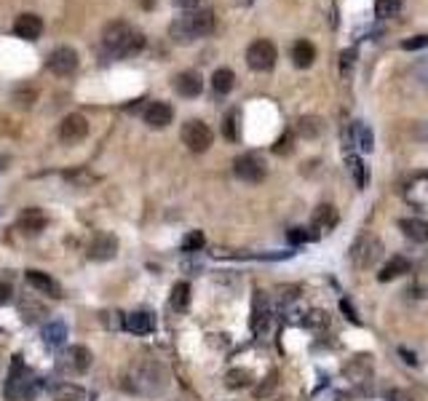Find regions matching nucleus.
I'll return each instance as SVG.
<instances>
[{"mask_svg": "<svg viewBox=\"0 0 428 401\" xmlns=\"http://www.w3.org/2000/svg\"><path fill=\"white\" fill-rule=\"evenodd\" d=\"M102 43L104 48L113 51L115 57H131V54H140L145 48V35L131 30L126 21H113V24L104 27Z\"/></svg>", "mask_w": 428, "mask_h": 401, "instance_id": "obj_1", "label": "nucleus"}, {"mask_svg": "<svg viewBox=\"0 0 428 401\" xmlns=\"http://www.w3.org/2000/svg\"><path fill=\"white\" fill-rule=\"evenodd\" d=\"M166 385H169V375H166V369L161 364H156V361H145L140 366H134L131 375H129V382H126L129 391L142 393V396L163 393Z\"/></svg>", "mask_w": 428, "mask_h": 401, "instance_id": "obj_2", "label": "nucleus"}, {"mask_svg": "<svg viewBox=\"0 0 428 401\" xmlns=\"http://www.w3.org/2000/svg\"><path fill=\"white\" fill-rule=\"evenodd\" d=\"M212 30H214V14L212 11H190L177 21H171L169 35L177 43H190V40L209 35Z\"/></svg>", "mask_w": 428, "mask_h": 401, "instance_id": "obj_3", "label": "nucleus"}, {"mask_svg": "<svg viewBox=\"0 0 428 401\" xmlns=\"http://www.w3.org/2000/svg\"><path fill=\"white\" fill-rule=\"evenodd\" d=\"M380 257H383V241L378 239V236H372V233L356 236L353 243H351V249H348V260H351L353 268H359V270L375 268Z\"/></svg>", "mask_w": 428, "mask_h": 401, "instance_id": "obj_4", "label": "nucleus"}, {"mask_svg": "<svg viewBox=\"0 0 428 401\" xmlns=\"http://www.w3.org/2000/svg\"><path fill=\"white\" fill-rule=\"evenodd\" d=\"M30 385H32V375H30V369L24 366L21 356H14V359H11V369H8V380H6V385H3V396H6L8 401H19L27 396Z\"/></svg>", "mask_w": 428, "mask_h": 401, "instance_id": "obj_5", "label": "nucleus"}, {"mask_svg": "<svg viewBox=\"0 0 428 401\" xmlns=\"http://www.w3.org/2000/svg\"><path fill=\"white\" fill-rule=\"evenodd\" d=\"M279 59V51L270 40H254L249 48H246V64L254 70V73H268L273 70V64Z\"/></svg>", "mask_w": 428, "mask_h": 401, "instance_id": "obj_6", "label": "nucleus"}, {"mask_svg": "<svg viewBox=\"0 0 428 401\" xmlns=\"http://www.w3.org/2000/svg\"><path fill=\"white\" fill-rule=\"evenodd\" d=\"M183 142L190 153H206L214 142V134L204 120H187L183 126Z\"/></svg>", "mask_w": 428, "mask_h": 401, "instance_id": "obj_7", "label": "nucleus"}, {"mask_svg": "<svg viewBox=\"0 0 428 401\" xmlns=\"http://www.w3.org/2000/svg\"><path fill=\"white\" fill-rule=\"evenodd\" d=\"M233 171H236V177H239L241 182L257 185V182L266 180L268 166L260 156H254V153H244V156H239V158L233 160Z\"/></svg>", "mask_w": 428, "mask_h": 401, "instance_id": "obj_8", "label": "nucleus"}, {"mask_svg": "<svg viewBox=\"0 0 428 401\" xmlns=\"http://www.w3.org/2000/svg\"><path fill=\"white\" fill-rule=\"evenodd\" d=\"M78 51L73 48V46H59V48H54L51 54H48V70L54 73V75H73L75 70H78Z\"/></svg>", "mask_w": 428, "mask_h": 401, "instance_id": "obj_9", "label": "nucleus"}, {"mask_svg": "<svg viewBox=\"0 0 428 401\" xmlns=\"http://www.w3.org/2000/svg\"><path fill=\"white\" fill-rule=\"evenodd\" d=\"M89 137V120L78 115V113H73V115H67V118L59 123V140L64 144H78Z\"/></svg>", "mask_w": 428, "mask_h": 401, "instance_id": "obj_10", "label": "nucleus"}, {"mask_svg": "<svg viewBox=\"0 0 428 401\" xmlns=\"http://www.w3.org/2000/svg\"><path fill=\"white\" fill-rule=\"evenodd\" d=\"M118 254V239L113 233H97L89 243V257L97 262L113 260Z\"/></svg>", "mask_w": 428, "mask_h": 401, "instance_id": "obj_11", "label": "nucleus"}, {"mask_svg": "<svg viewBox=\"0 0 428 401\" xmlns=\"http://www.w3.org/2000/svg\"><path fill=\"white\" fill-rule=\"evenodd\" d=\"M174 91L185 100H193L204 91V78L196 70H185L180 75H174Z\"/></svg>", "mask_w": 428, "mask_h": 401, "instance_id": "obj_12", "label": "nucleus"}, {"mask_svg": "<svg viewBox=\"0 0 428 401\" xmlns=\"http://www.w3.org/2000/svg\"><path fill=\"white\" fill-rule=\"evenodd\" d=\"M62 366H67V369H73L75 375H83V372H89L91 369V361H94V356H91V351L86 348V345H70V351L62 356Z\"/></svg>", "mask_w": 428, "mask_h": 401, "instance_id": "obj_13", "label": "nucleus"}, {"mask_svg": "<svg viewBox=\"0 0 428 401\" xmlns=\"http://www.w3.org/2000/svg\"><path fill=\"white\" fill-rule=\"evenodd\" d=\"M142 118L150 129H166V126L174 120V110H171V104H166V102H150V104L145 107Z\"/></svg>", "mask_w": 428, "mask_h": 401, "instance_id": "obj_14", "label": "nucleus"}, {"mask_svg": "<svg viewBox=\"0 0 428 401\" xmlns=\"http://www.w3.org/2000/svg\"><path fill=\"white\" fill-rule=\"evenodd\" d=\"M404 200L415 209H428V174H418L407 182Z\"/></svg>", "mask_w": 428, "mask_h": 401, "instance_id": "obj_15", "label": "nucleus"}, {"mask_svg": "<svg viewBox=\"0 0 428 401\" xmlns=\"http://www.w3.org/2000/svg\"><path fill=\"white\" fill-rule=\"evenodd\" d=\"M123 329L131 335H150L156 329V319L147 310H131L123 316Z\"/></svg>", "mask_w": 428, "mask_h": 401, "instance_id": "obj_16", "label": "nucleus"}, {"mask_svg": "<svg viewBox=\"0 0 428 401\" xmlns=\"http://www.w3.org/2000/svg\"><path fill=\"white\" fill-rule=\"evenodd\" d=\"M24 281L35 289V292H41V295H48V297H62V289H59V283L51 279L48 273H43V270H27L24 273Z\"/></svg>", "mask_w": 428, "mask_h": 401, "instance_id": "obj_17", "label": "nucleus"}, {"mask_svg": "<svg viewBox=\"0 0 428 401\" xmlns=\"http://www.w3.org/2000/svg\"><path fill=\"white\" fill-rule=\"evenodd\" d=\"M14 32L21 40H38L43 35V19L38 14H21L19 19L14 21Z\"/></svg>", "mask_w": 428, "mask_h": 401, "instance_id": "obj_18", "label": "nucleus"}, {"mask_svg": "<svg viewBox=\"0 0 428 401\" xmlns=\"http://www.w3.org/2000/svg\"><path fill=\"white\" fill-rule=\"evenodd\" d=\"M337 209L335 206H329V203H322L316 212H313V217H310V227L319 233V236H326L329 230H335V225H337Z\"/></svg>", "mask_w": 428, "mask_h": 401, "instance_id": "obj_19", "label": "nucleus"}, {"mask_svg": "<svg viewBox=\"0 0 428 401\" xmlns=\"http://www.w3.org/2000/svg\"><path fill=\"white\" fill-rule=\"evenodd\" d=\"M343 375H346L351 382H367L369 377H372V361H369V356H353V359L346 364Z\"/></svg>", "mask_w": 428, "mask_h": 401, "instance_id": "obj_20", "label": "nucleus"}, {"mask_svg": "<svg viewBox=\"0 0 428 401\" xmlns=\"http://www.w3.org/2000/svg\"><path fill=\"white\" fill-rule=\"evenodd\" d=\"M270 326V305L266 302L263 292H257L254 297V313H252V332L254 335H266Z\"/></svg>", "mask_w": 428, "mask_h": 401, "instance_id": "obj_21", "label": "nucleus"}, {"mask_svg": "<svg viewBox=\"0 0 428 401\" xmlns=\"http://www.w3.org/2000/svg\"><path fill=\"white\" fill-rule=\"evenodd\" d=\"M46 222L48 220H46V214L41 209H24L19 214V230L27 233V236H38V233H43Z\"/></svg>", "mask_w": 428, "mask_h": 401, "instance_id": "obj_22", "label": "nucleus"}, {"mask_svg": "<svg viewBox=\"0 0 428 401\" xmlns=\"http://www.w3.org/2000/svg\"><path fill=\"white\" fill-rule=\"evenodd\" d=\"M399 230L415 243H423L428 241V222L420 217H407V220H399Z\"/></svg>", "mask_w": 428, "mask_h": 401, "instance_id": "obj_23", "label": "nucleus"}, {"mask_svg": "<svg viewBox=\"0 0 428 401\" xmlns=\"http://www.w3.org/2000/svg\"><path fill=\"white\" fill-rule=\"evenodd\" d=\"M409 260L407 257H402V254H396V257H391V260L380 268V273H378V281H393V279H399V276H404V273H409Z\"/></svg>", "mask_w": 428, "mask_h": 401, "instance_id": "obj_24", "label": "nucleus"}, {"mask_svg": "<svg viewBox=\"0 0 428 401\" xmlns=\"http://www.w3.org/2000/svg\"><path fill=\"white\" fill-rule=\"evenodd\" d=\"M289 54H292L295 67H300V70L310 67L313 59H316V48H313V43H308V40H297V43L289 48Z\"/></svg>", "mask_w": 428, "mask_h": 401, "instance_id": "obj_25", "label": "nucleus"}, {"mask_svg": "<svg viewBox=\"0 0 428 401\" xmlns=\"http://www.w3.org/2000/svg\"><path fill=\"white\" fill-rule=\"evenodd\" d=\"M67 340V326L62 321H48L46 329H43V342L51 345V348H59Z\"/></svg>", "mask_w": 428, "mask_h": 401, "instance_id": "obj_26", "label": "nucleus"}, {"mask_svg": "<svg viewBox=\"0 0 428 401\" xmlns=\"http://www.w3.org/2000/svg\"><path fill=\"white\" fill-rule=\"evenodd\" d=\"M346 144H359L364 153H369L375 144H372V131H369L364 123H353V131L346 134Z\"/></svg>", "mask_w": 428, "mask_h": 401, "instance_id": "obj_27", "label": "nucleus"}, {"mask_svg": "<svg viewBox=\"0 0 428 401\" xmlns=\"http://www.w3.org/2000/svg\"><path fill=\"white\" fill-rule=\"evenodd\" d=\"M51 396H54V401H83L86 391L75 382H59V385H54Z\"/></svg>", "mask_w": 428, "mask_h": 401, "instance_id": "obj_28", "label": "nucleus"}, {"mask_svg": "<svg viewBox=\"0 0 428 401\" xmlns=\"http://www.w3.org/2000/svg\"><path fill=\"white\" fill-rule=\"evenodd\" d=\"M233 86H236V73H233V70H227V67L214 70V75H212V88H214L217 94H230Z\"/></svg>", "mask_w": 428, "mask_h": 401, "instance_id": "obj_29", "label": "nucleus"}, {"mask_svg": "<svg viewBox=\"0 0 428 401\" xmlns=\"http://www.w3.org/2000/svg\"><path fill=\"white\" fill-rule=\"evenodd\" d=\"M169 302H171V308H174L177 313H185L187 305H190V286H187L185 281L174 283V286H171V297H169Z\"/></svg>", "mask_w": 428, "mask_h": 401, "instance_id": "obj_30", "label": "nucleus"}, {"mask_svg": "<svg viewBox=\"0 0 428 401\" xmlns=\"http://www.w3.org/2000/svg\"><path fill=\"white\" fill-rule=\"evenodd\" d=\"M348 171H351V177L356 182V187H364L367 185V166H364V160L359 158V156H353V153H348Z\"/></svg>", "mask_w": 428, "mask_h": 401, "instance_id": "obj_31", "label": "nucleus"}, {"mask_svg": "<svg viewBox=\"0 0 428 401\" xmlns=\"http://www.w3.org/2000/svg\"><path fill=\"white\" fill-rule=\"evenodd\" d=\"M225 385L233 388V391L249 388V385H252V372H249V369H230V372L225 375Z\"/></svg>", "mask_w": 428, "mask_h": 401, "instance_id": "obj_32", "label": "nucleus"}, {"mask_svg": "<svg viewBox=\"0 0 428 401\" xmlns=\"http://www.w3.org/2000/svg\"><path fill=\"white\" fill-rule=\"evenodd\" d=\"M402 11V0H378L375 3V17L378 19H391Z\"/></svg>", "mask_w": 428, "mask_h": 401, "instance_id": "obj_33", "label": "nucleus"}, {"mask_svg": "<svg viewBox=\"0 0 428 401\" xmlns=\"http://www.w3.org/2000/svg\"><path fill=\"white\" fill-rule=\"evenodd\" d=\"M19 313L24 321H30V324H35V321L41 319V316H46V308L43 305H38V302L32 300H21L19 302Z\"/></svg>", "mask_w": 428, "mask_h": 401, "instance_id": "obj_34", "label": "nucleus"}, {"mask_svg": "<svg viewBox=\"0 0 428 401\" xmlns=\"http://www.w3.org/2000/svg\"><path fill=\"white\" fill-rule=\"evenodd\" d=\"M204 243H206V239H204V233H201V230H190V233L183 239V252L185 254L201 252V249H204Z\"/></svg>", "mask_w": 428, "mask_h": 401, "instance_id": "obj_35", "label": "nucleus"}, {"mask_svg": "<svg viewBox=\"0 0 428 401\" xmlns=\"http://www.w3.org/2000/svg\"><path fill=\"white\" fill-rule=\"evenodd\" d=\"M286 239H289V243H308V241H319L322 236L313 227H292L286 233Z\"/></svg>", "mask_w": 428, "mask_h": 401, "instance_id": "obj_36", "label": "nucleus"}, {"mask_svg": "<svg viewBox=\"0 0 428 401\" xmlns=\"http://www.w3.org/2000/svg\"><path fill=\"white\" fill-rule=\"evenodd\" d=\"M409 292H412L415 297H428V268H420V270L415 273Z\"/></svg>", "mask_w": 428, "mask_h": 401, "instance_id": "obj_37", "label": "nucleus"}, {"mask_svg": "<svg viewBox=\"0 0 428 401\" xmlns=\"http://www.w3.org/2000/svg\"><path fill=\"white\" fill-rule=\"evenodd\" d=\"M223 134H225V140H230V142L239 140V113H236V110L225 115V120H223Z\"/></svg>", "mask_w": 428, "mask_h": 401, "instance_id": "obj_38", "label": "nucleus"}, {"mask_svg": "<svg viewBox=\"0 0 428 401\" xmlns=\"http://www.w3.org/2000/svg\"><path fill=\"white\" fill-rule=\"evenodd\" d=\"M297 129H300V134H303L306 140H310V137H319V134H322V120L319 118H303Z\"/></svg>", "mask_w": 428, "mask_h": 401, "instance_id": "obj_39", "label": "nucleus"}, {"mask_svg": "<svg viewBox=\"0 0 428 401\" xmlns=\"http://www.w3.org/2000/svg\"><path fill=\"white\" fill-rule=\"evenodd\" d=\"M303 324L310 326V329H324L326 324H329V316H326L324 310H308L306 319H303Z\"/></svg>", "mask_w": 428, "mask_h": 401, "instance_id": "obj_40", "label": "nucleus"}, {"mask_svg": "<svg viewBox=\"0 0 428 401\" xmlns=\"http://www.w3.org/2000/svg\"><path fill=\"white\" fill-rule=\"evenodd\" d=\"M38 100V91L35 88H17L14 91V102L19 104V107H32Z\"/></svg>", "mask_w": 428, "mask_h": 401, "instance_id": "obj_41", "label": "nucleus"}, {"mask_svg": "<svg viewBox=\"0 0 428 401\" xmlns=\"http://www.w3.org/2000/svg\"><path fill=\"white\" fill-rule=\"evenodd\" d=\"M356 59H359L356 48H346V51L340 54V73H343V78H348V75H351V67L356 64Z\"/></svg>", "mask_w": 428, "mask_h": 401, "instance_id": "obj_42", "label": "nucleus"}, {"mask_svg": "<svg viewBox=\"0 0 428 401\" xmlns=\"http://www.w3.org/2000/svg\"><path fill=\"white\" fill-rule=\"evenodd\" d=\"M426 46H428V35H412L409 40L402 43L404 51H418V48H426Z\"/></svg>", "mask_w": 428, "mask_h": 401, "instance_id": "obj_43", "label": "nucleus"}, {"mask_svg": "<svg viewBox=\"0 0 428 401\" xmlns=\"http://www.w3.org/2000/svg\"><path fill=\"white\" fill-rule=\"evenodd\" d=\"M340 310L346 313V319L351 321V324H356V326L362 324V319H359V313H356V310L351 308V302H348V300H343V302H340Z\"/></svg>", "mask_w": 428, "mask_h": 401, "instance_id": "obj_44", "label": "nucleus"}, {"mask_svg": "<svg viewBox=\"0 0 428 401\" xmlns=\"http://www.w3.org/2000/svg\"><path fill=\"white\" fill-rule=\"evenodd\" d=\"M388 401H415L409 396L407 391H399V388H393V391H388Z\"/></svg>", "mask_w": 428, "mask_h": 401, "instance_id": "obj_45", "label": "nucleus"}, {"mask_svg": "<svg viewBox=\"0 0 428 401\" xmlns=\"http://www.w3.org/2000/svg\"><path fill=\"white\" fill-rule=\"evenodd\" d=\"M399 356H404V361H407L409 366H418V359H415V353H409L407 348H399Z\"/></svg>", "mask_w": 428, "mask_h": 401, "instance_id": "obj_46", "label": "nucleus"}, {"mask_svg": "<svg viewBox=\"0 0 428 401\" xmlns=\"http://www.w3.org/2000/svg\"><path fill=\"white\" fill-rule=\"evenodd\" d=\"M415 73H418V78L423 80V83H428V62L418 64V67H415Z\"/></svg>", "mask_w": 428, "mask_h": 401, "instance_id": "obj_47", "label": "nucleus"}, {"mask_svg": "<svg viewBox=\"0 0 428 401\" xmlns=\"http://www.w3.org/2000/svg\"><path fill=\"white\" fill-rule=\"evenodd\" d=\"M201 0H174V6H180V8H187V11H193L196 6H198Z\"/></svg>", "mask_w": 428, "mask_h": 401, "instance_id": "obj_48", "label": "nucleus"}, {"mask_svg": "<svg viewBox=\"0 0 428 401\" xmlns=\"http://www.w3.org/2000/svg\"><path fill=\"white\" fill-rule=\"evenodd\" d=\"M8 300H11V286L3 283V286H0V302H8Z\"/></svg>", "mask_w": 428, "mask_h": 401, "instance_id": "obj_49", "label": "nucleus"}, {"mask_svg": "<svg viewBox=\"0 0 428 401\" xmlns=\"http://www.w3.org/2000/svg\"><path fill=\"white\" fill-rule=\"evenodd\" d=\"M420 137H426V140H428V123L423 126V129H420Z\"/></svg>", "mask_w": 428, "mask_h": 401, "instance_id": "obj_50", "label": "nucleus"}]
</instances>
